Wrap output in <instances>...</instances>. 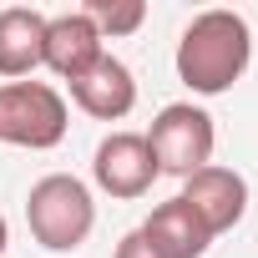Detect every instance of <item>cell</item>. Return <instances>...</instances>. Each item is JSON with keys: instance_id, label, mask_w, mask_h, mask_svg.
Here are the masks:
<instances>
[{"instance_id": "cell-1", "label": "cell", "mask_w": 258, "mask_h": 258, "mask_svg": "<svg viewBox=\"0 0 258 258\" xmlns=\"http://www.w3.org/2000/svg\"><path fill=\"white\" fill-rule=\"evenodd\" d=\"M253 61V31L238 11H203L177 41V76L198 96H223Z\"/></svg>"}, {"instance_id": "cell-2", "label": "cell", "mask_w": 258, "mask_h": 258, "mask_svg": "<svg viewBox=\"0 0 258 258\" xmlns=\"http://www.w3.org/2000/svg\"><path fill=\"white\" fill-rule=\"evenodd\" d=\"M26 223H31V238L46 253H76L96 228L91 187L81 177H71V172H46L41 182H31Z\"/></svg>"}, {"instance_id": "cell-3", "label": "cell", "mask_w": 258, "mask_h": 258, "mask_svg": "<svg viewBox=\"0 0 258 258\" xmlns=\"http://www.w3.org/2000/svg\"><path fill=\"white\" fill-rule=\"evenodd\" d=\"M71 126L66 96L51 81H6L0 86V142L26 147V152H51Z\"/></svg>"}, {"instance_id": "cell-4", "label": "cell", "mask_w": 258, "mask_h": 258, "mask_svg": "<svg viewBox=\"0 0 258 258\" xmlns=\"http://www.w3.org/2000/svg\"><path fill=\"white\" fill-rule=\"evenodd\" d=\"M147 147H152V162L157 172H172V177H192L198 167L213 162V147H218V126L203 106L192 101H167L157 116H152V132H142Z\"/></svg>"}, {"instance_id": "cell-5", "label": "cell", "mask_w": 258, "mask_h": 258, "mask_svg": "<svg viewBox=\"0 0 258 258\" xmlns=\"http://www.w3.org/2000/svg\"><path fill=\"white\" fill-rule=\"evenodd\" d=\"M91 177L111 198H142V192H152V182L162 172H157L142 132H111V137H101V147L91 157Z\"/></svg>"}, {"instance_id": "cell-6", "label": "cell", "mask_w": 258, "mask_h": 258, "mask_svg": "<svg viewBox=\"0 0 258 258\" xmlns=\"http://www.w3.org/2000/svg\"><path fill=\"white\" fill-rule=\"evenodd\" d=\"M177 198L203 218V228H208L213 238L228 233V228H238L243 213H248V182H243V172L218 167V162H208V167H198L192 177H182V192H177Z\"/></svg>"}, {"instance_id": "cell-7", "label": "cell", "mask_w": 258, "mask_h": 258, "mask_svg": "<svg viewBox=\"0 0 258 258\" xmlns=\"http://www.w3.org/2000/svg\"><path fill=\"white\" fill-rule=\"evenodd\" d=\"M101 56H106V41L96 36V26H91L81 11L46 16V61H41V66H51L61 81L86 76Z\"/></svg>"}, {"instance_id": "cell-8", "label": "cell", "mask_w": 258, "mask_h": 258, "mask_svg": "<svg viewBox=\"0 0 258 258\" xmlns=\"http://www.w3.org/2000/svg\"><path fill=\"white\" fill-rule=\"evenodd\" d=\"M66 86H71V101L86 116H96V121H121L126 111L137 106V76H132V66L116 61V56H101L86 76H76Z\"/></svg>"}, {"instance_id": "cell-9", "label": "cell", "mask_w": 258, "mask_h": 258, "mask_svg": "<svg viewBox=\"0 0 258 258\" xmlns=\"http://www.w3.org/2000/svg\"><path fill=\"white\" fill-rule=\"evenodd\" d=\"M46 61V16L31 6H11L0 11V76H31Z\"/></svg>"}, {"instance_id": "cell-10", "label": "cell", "mask_w": 258, "mask_h": 258, "mask_svg": "<svg viewBox=\"0 0 258 258\" xmlns=\"http://www.w3.org/2000/svg\"><path fill=\"white\" fill-rule=\"evenodd\" d=\"M142 233H147L167 258H203V253H208V243H213V233L203 228V218H198L182 198L157 203V208H152V218L142 223Z\"/></svg>"}, {"instance_id": "cell-11", "label": "cell", "mask_w": 258, "mask_h": 258, "mask_svg": "<svg viewBox=\"0 0 258 258\" xmlns=\"http://www.w3.org/2000/svg\"><path fill=\"white\" fill-rule=\"evenodd\" d=\"M81 16L96 26V36L106 41H116V36H132V31H142V21H147V6L142 0H86L81 6Z\"/></svg>"}, {"instance_id": "cell-12", "label": "cell", "mask_w": 258, "mask_h": 258, "mask_svg": "<svg viewBox=\"0 0 258 258\" xmlns=\"http://www.w3.org/2000/svg\"><path fill=\"white\" fill-rule=\"evenodd\" d=\"M111 258H167V253H162V248H157L142 228H132V233L116 243V253H111Z\"/></svg>"}, {"instance_id": "cell-13", "label": "cell", "mask_w": 258, "mask_h": 258, "mask_svg": "<svg viewBox=\"0 0 258 258\" xmlns=\"http://www.w3.org/2000/svg\"><path fill=\"white\" fill-rule=\"evenodd\" d=\"M6 243H11V223L0 218V258H6Z\"/></svg>"}]
</instances>
